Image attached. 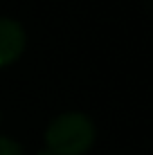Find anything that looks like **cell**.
Instances as JSON below:
<instances>
[{"mask_svg": "<svg viewBox=\"0 0 153 155\" xmlns=\"http://www.w3.org/2000/svg\"><path fill=\"white\" fill-rule=\"evenodd\" d=\"M0 155H25V148L14 137L0 135Z\"/></svg>", "mask_w": 153, "mask_h": 155, "instance_id": "3", "label": "cell"}, {"mask_svg": "<svg viewBox=\"0 0 153 155\" xmlns=\"http://www.w3.org/2000/svg\"><path fill=\"white\" fill-rule=\"evenodd\" d=\"M43 140L50 155H86L95 146L97 126L90 115L81 110H68L50 119Z\"/></svg>", "mask_w": 153, "mask_h": 155, "instance_id": "1", "label": "cell"}, {"mask_svg": "<svg viewBox=\"0 0 153 155\" xmlns=\"http://www.w3.org/2000/svg\"><path fill=\"white\" fill-rule=\"evenodd\" d=\"M38 155H50V153H47V151H41V153H38Z\"/></svg>", "mask_w": 153, "mask_h": 155, "instance_id": "4", "label": "cell"}, {"mask_svg": "<svg viewBox=\"0 0 153 155\" xmlns=\"http://www.w3.org/2000/svg\"><path fill=\"white\" fill-rule=\"evenodd\" d=\"M27 47V31L16 18L0 16V68H7L23 56Z\"/></svg>", "mask_w": 153, "mask_h": 155, "instance_id": "2", "label": "cell"}]
</instances>
